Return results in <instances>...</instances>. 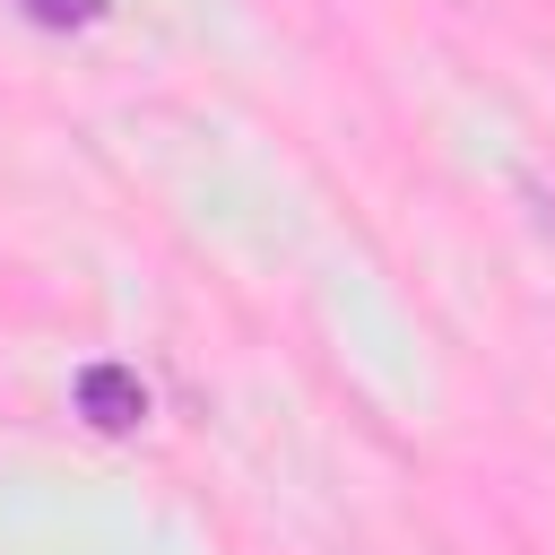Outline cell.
Masks as SVG:
<instances>
[{
	"label": "cell",
	"mask_w": 555,
	"mask_h": 555,
	"mask_svg": "<svg viewBox=\"0 0 555 555\" xmlns=\"http://www.w3.org/2000/svg\"><path fill=\"white\" fill-rule=\"evenodd\" d=\"M26 9H35L43 26H95V17H104V0H26Z\"/></svg>",
	"instance_id": "cell-2"
},
{
	"label": "cell",
	"mask_w": 555,
	"mask_h": 555,
	"mask_svg": "<svg viewBox=\"0 0 555 555\" xmlns=\"http://www.w3.org/2000/svg\"><path fill=\"white\" fill-rule=\"evenodd\" d=\"M78 416H87V425H104V434H130V425L147 416L139 373H121V364H87V373H78Z\"/></svg>",
	"instance_id": "cell-1"
}]
</instances>
